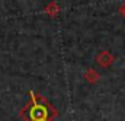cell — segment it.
Returning <instances> with one entry per match:
<instances>
[{
    "label": "cell",
    "mask_w": 125,
    "mask_h": 121,
    "mask_svg": "<svg viewBox=\"0 0 125 121\" xmlns=\"http://www.w3.org/2000/svg\"><path fill=\"white\" fill-rule=\"evenodd\" d=\"M44 12H45L50 18H57V16L60 15V12H61V7H60V4H58L57 1H50V3L45 6Z\"/></svg>",
    "instance_id": "3"
},
{
    "label": "cell",
    "mask_w": 125,
    "mask_h": 121,
    "mask_svg": "<svg viewBox=\"0 0 125 121\" xmlns=\"http://www.w3.org/2000/svg\"><path fill=\"white\" fill-rule=\"evenodd\" d=\"M99 79H100V74H99L94 69H87V70L84 72V80H86L87 83L94 85L96 82H99Z\"/></svg>",
    "instance_id": "4"
},
{
    "label": "cell",
    "mask_w": 125,
    "mask_h": 121,
    "mask_svg": "<svg viewBox=\"0 0 125 121\" xmlns=\"http://www.w3.org/2000/svg\"><path fill=\"white\" fill-rule=\"evenodd\" d=\"M94 61H96V63L100 66V67H103V69H108V67H111V66L114 64L115 57H114V54H111L109 51H106V50H102V51H99V53L96 54Z\"/></svg>",
    "instance_id": "2"
},
{
    "label": "cell",
    "mask_w": 125,
    "mask_h": 121,
    "mask_svg": "<svg viewBox=\"0 0 125 121\" xmlns=\"http://www.w3.org/2000/svg\"><path fill=\"white\" fill-rule=\"evenodd\" d=\"M118 13H119V15H121V16L125 19V3L119 6V9H118Z\"/></svg>",
    "instance_id": "5"
},
{
    "label": "cell",
    "mask_w": 125,
    "mask_h": 121,
    "mask_svg": "<svg viewBox=\"0 0 125 121\" xmlns=\"http://www.w3.org/2000/svg\"><path fill=\"white\" fill-rule=\"evenodd\" d=\"M36 121H52L51 118H45V120H36Z\"/></svg>",
    "instance_id": "6"
},
{
    "label": "cell",
    "mask_w": 125,
    "mask_h": 121,
    "mask_svg": "<svg viewBox=\"0 0 125 121\" xmlns=\"http://www.w3.org/2000/svg\"><path fill=\"white\" fill-rule=\"evenodd\" d=\"M29 95H31V101L21 111V117L25 121H36L45 120V118L52 120L58 115L55 108L45 98H42L41 95H36L33 92H29Z\"/></svg>",
    "instance_id": "1"
}]
</instances>
